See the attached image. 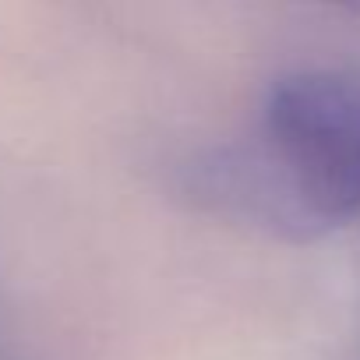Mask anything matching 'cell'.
I'll list each match as a JSON object with an SVG mask.
<instances>
[{
    "label": "cell",
    "instance_id": "obj_2",
    "mask_svg": "<svg viewBox=\"0 0 360 360\" xmlns=\"http://www.w3.org/2000/svg\"><path fill=\"white\" fill-rule=\"evenodd\" d=\"M321 4H332V8H342V11L360 15V0H321Z\"/></svg>",
    "mask_w": 360,
    "mask_h": 360
},
{
    "label": "cell",
    "instance_id": "obj_1",
    "mask_svg": "<svg viewBox=\"0 0 360 360\" xmlns=\"http://www.w3.org/2000/svg\"><path fill=\"white\" fill-rule=\"evenodd\" d=\"M191 191L226 219L314 240L360 212V78L297 71L272 85L251 141L191 169Z\"/></svg>",
    "mask_w": 360,
    "mask_h": 360
}]
</instances>
